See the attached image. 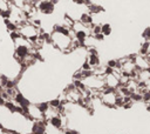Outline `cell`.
Returning a JSON list of instances; mask_svg holds the SVG:
<instances>
[{"instance_id":"obj_1","label":"cell","mask_w":150,"mask_h":134,"mask_svg":"<svg viewBox=\"0 0 150 134\" xmlns=\"http://www.w3.org/2000/svg\"><path fill=\"white\" fill-rule=\"evenodd\" d=\"M36 7H38V9H39V11L41 12V13L49 15V14H52V13L54 12V9H55V4L52 3V0H42V1Z\"/></svg>"},{"instance_id":"obj_2","label":"cell","mask_w":150,"mask_h":134,"mask_svg":"<svg viewBox=\"0 0 150 134\" xmlns=\"http://www.w3.org/2000/svg\"><path fill=\"white\" fill-rule=\"evenodd\" d=\"M47 123H48V120L46 121L45 119L34 121L33 126H32V133L33 134H46V132H47Z\"/></svg>"},{"instance_id":"obj_3","label":"cell","mask_w":150,"mask_h":134,"mask_svg":"<svg viewBox=\"0 0 150 134\" xmlns=\"http://www.w3.org/2000/svg\"><path fill=\"white\" fill-rule=\"evenodd\" d=\"M80 21H81L83 25L91 27L93 24H94V18H93V14L92 13H82L80 15Z\"/></svg>"},{"instance_id":"obj_4","label":"cell","mask_w":150,"mask_h":134,"mask_svg":"<svg viewBox=\"0 0 150 134\" xmlns=\"http://www.w3.org/2000/svg\"><path fill=\"white\" fill-rule=\"evenodd\" d=\"M87 61L91 64V66L93 68H96L101 65V61H100V58H98V54H88L87 56Z\"/></svg>"},{"instance_id":"obj_5","label":"cell","mask_w":150,"mask_h":134,"mask_svg":"<svg viewBox=\"0 0 150 134\" xmlns=\"http://www.w3.org/2000/svg\"><path fill=\"white\" fill-rule=\"evenodd\" d=\"M49 121V123H51V125L54 127V128H56V129H61L62 128V119H61V117L60 115H54V117H52L51 119L48 120Z\"/></svg>"},{"instance_id":"obj_6","label":"cell","mask_w":150,"mask_h":134,"mask_svg":"<svg viewBox=\"0 0 150 134\" xmlns=\"http://www.w3.org/2000/svg\"><path fill=\"white\" fill-rule=\"evenodd\" d=\"M88 9H89V13H92V14H100V13L104 12V8L102 6H100L97 4H93V3L88 6Z\"/></svg>"},{"instance_id":"obj_7","label":"cell","mask_w":150,"mask_h":134,"mask_svg":"<svg viewBox=\"0 0 150 134\" xmlns=\"http://www.w3.org/2000/svg\"><path fill=\"white\" fill-rule=\"evenodd\" d=\"M5 107L11 112L12 114H14V113H17V109H18V106L13 102V101H11V100H8V101H6V103H5Z\"/></svg>"},{"instance_id":"obj_8","label":"cell","mask_w":150,"mask_h":134,"mask_svg":"<svg viewBox=\"0 0 150 134\" xmlns=\"http://www.w3.org/2000/svg\"><path fill=\"white\" fill-rule=\"evenodd\" d=\"M63 103V101H61V99H53L49 101V105H51V108H54V109H59L61 107V105ZM59 112V111H57Z\"/></svg>"},{"instance_id":"obj_9","label":"cell","mask_w":150,"mask_h":134,"mask_svg":"<svg viewBox=\"0 0 150 134\" xmlns=\"http://www.w3.org/2000/svg\"><path fill=\"white\" fill-rule=\"evenodd\" d=\"M112 32H113V28H112V25H110V24H108V23L102 24V33H103L106 36L110 35Z\"/></svg>"},{"instance_id":"obj_10","label":"cell","mask_w":150,"mask_h":134,"mask_svg":"<svg viewBox=\"0 0 150 134\" xmlns=\"http://www.w3.org/2000/svg\"><path fill=\"white\" fill-rule=\"evenodd\" d=\"M38 106V108L40 109V112L41 113H44V114H46V112L51 108V105H49V102H41V103H39V105H36Z\"/></svg>"},{"instance_id":"obj_11","label":"cell","mask_w":150,"mask_h":134,"mask_svg":"<svg viewBox=\"0 0 150 134\" xmlns=\"http://www.w3.org/2000/svg\"><path fill=\"white\" fill-rule=\"evenodd\" d=\"M93 36H94V39L96 41H103L104 38H106V35L103 33H100V34H96V35H93Z\"/></svg>"},{"instance_id":"obj_12","label":"cell","mask_w":150,"mask_h":134,"mask_svg":"<svg viewBox=\"0 0 150 134\" xmlns=\"http://www.w3.org/2000/svg\"><path fill=\"white\" fill-rule=\"evenodd\" d=\"M32 24L35 26V27H40V26H41V20H39V19H34V20L32 21Z\"/></svg>"},{"instance_id":"obj_13","label":"cell","mask_w":150,"mask_h":134,"mask_svg":"<svg viewBox=\"0 0 150 134\" xmlns=\"http://www.w3.org/2000/svg\"><path fill=\"white\" fill-rule=\"evenodd\" d=\"M65 134H79V132L75 129H65Z\"/></svg>"},{"instance_id":"obj_14","label":"cell","mask_w":150,"mask_h":134,"mask_svg":"<svg viewBox=\"0 0 150 134\" xmlns=\"http://www.w3.org/2000/svg\"><path fill=\"white\" fill-rule=\"evenodd\" d=\"M9 134H20V133H19V132H17V131H12Z\"/></svg>"},{"instance_id":"obj_15","label":"cell","mask_w":150,"mask_h":134,"mask_svg":"<svg viewBox=\"0 0 150 134\" xmlns=\"http://www.w3.org/2000/svg\"><path fill=\"white\" fill-rule=\"evenodd\" d=\"M27 134H33V133H27Z\"/></svg>"}]
</instances>
